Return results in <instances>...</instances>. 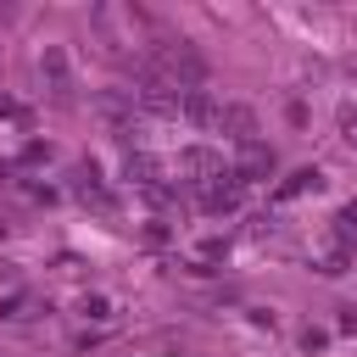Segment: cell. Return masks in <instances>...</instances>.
Returning a JSON list of instances; mask_svg holds the SVG:
<instances>
[{
  "mask_svg": "<svg viewBox=\"0 0 357 357\" xmlns=\"http://www.w3.org/2000/svg\"><path fill=\"white\" fill-rule=\"evenodd\" d=\"M340 128H346V134L357 139V112H346V117H340Z\"/></svg>",
  "mask_w": 357,
  "mask_h": 357,
  "instance_id": "cell-2",
  "label": "cell"
},
{
  "mask_svg": "<svg viewBox=\"0 0 357 357\" xmlns=\"http://www.w3.org/2000/svg\"><path fill=\"white\" fill-rule=\"evenodd\" d=\"M301 190H318V173L307 167V173H290V184L279 190V195H301Z\"/></svg>",
  "mask_w": 357,
  "mask_h": 357,
  "instance_id": "cell-1",
  "label": "cell"
}]
</instances>
